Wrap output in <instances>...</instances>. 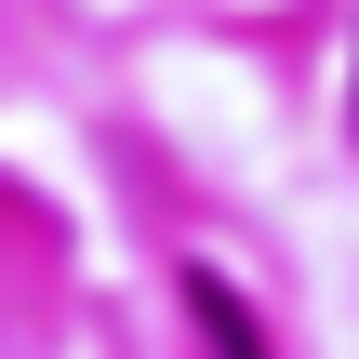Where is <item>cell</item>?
Masks as SVG:
<instances>
[{
  "label": "cell",
  "mask_w": 359,
  "mask_h": 359,
  "mask_svg": "<svg viewBox=\"0 0 359 359\" xmlns=\"http://www.w3.org/2000/svg\"><path fill=\"white\" fill-rule=\"evenodd\" d=\"M187 306H200V333H213V359H266V346H253V320H240V293H226L213 266L187 280Z\"/></svg>",
  "instance_id": "obj_1"
}]
</instances>
